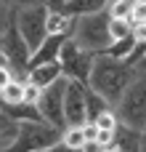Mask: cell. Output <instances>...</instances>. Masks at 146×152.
<instances>
[{
	"instance_id": "e0dca14e",
	"label": "cell",
	"mask_w": 146,
	"mask_h": 152,
	"mask_svg": "<svg viewBox=\"0 0 146 152\" xmlns=\"http://www.w3.org/2000/svg\"><path fill=\"white\" fill-rule=\"evenodd\" d=\"M136 48V40H133V35L130 37H122V40H114L104 53L106 56H112V59H128L130 56V51Z\"/></svg>"
},
{
	"instance_id": "6da1fadb",
	"label": "cell",
	"mask_w": 146,
	"mask_h": 152,
	"mask_svg": "<svg viewBox=\"0 0 146 152\" xmlns=\"http://www.w3.org/2000/svg\"><path fill=\"white\" fill-rule=\"evenodd\" d=\"M136 77H138V67H130L125 59H112L106 53H98L96 64H93V72H90V86L88 88H93L101 99H106L114 107Z\"/></svg>"
},
{
	"instance_id": "ffe728a7",
	"label": "cell",
	"mask_w": 146,
	"mask_h": 152,
	"mask_svg": "<svg viewBox=\"0 0 146 152\" xmlns=\"http://www.w3.org/2000/svg\"><path fill=\"white\" fill-rule=\"evenodd\" d=\"M130 24L136 27V24H146V0H136L133 5H130Z\"/></svg>"
},
{
	"instance_id": "1f68e13d",
	"label": "cell",
	"mask_w": 146,
	"mask_h": 152,
	"mask_svg": "<svg viewBox=\"0 0 146 152\" xmlns=\"http://www.w3.org/2000/svg\"><path fill=\"white\" fill-rule=\"evenodd\" d=\"M0 64H8V61H5V56H3V51H0Z\"/></svg>"
},
{
	"instance_id": "7402d4cb",
	"label": "cell",
	"mask_w": 146,
	"mask_h": 152,
	"mask_svg": "<svg viewBox=\"0 0 146 152\" xmlns=\"http://www.w3.org/2000/svg\"><path fill=\"white\" fill-rule=\"evenodd\" d=\"M40 96H43V88H37V86L27 83V91H24V102H27V104H32V107H37Z\"/></svg>"
},
{
	"instance_id": "8992f818",
	"label": "cell",
	"mask_w": 146,
	"mask_h": 152,
	"mask_svg": "<svg viewBox=\"0 0 146 152\" xmlns=\"http://www.w3.org/2000/svg\"><path fill=\"white\" fill-rule=\"evenodd\" d=\"M48 5L40 3V5H29V8H19L13 13V21H16V29L21 32V37L27 40V45L32 48V53L43 45V40L48 37Z\"/></svg>"
},
{
	"instance_id": "4dcf8cb0",
	"label": "cell",
	"mask_w": 146,
	"mask_h": 152,
	"mask_svg": "<svg viewBox=\"0 0 146 152\" xmlns=\"http://www.w3.org/2000/svg\"><path fill=\"white\" fill-rule=\"evenodd\" d=\"M3 43H5V29H0V51H3Z\"/></svg>"
},
{
	"instance_id": "9a60e30c",
	"label": "cell",
	"mask_w": 146,
	"mask_h": 152,
	"mask_svg": "<svg viewBox=\"0 0 146 152\" xmlns=\"http://www.w3.org/2000/svg\"><path fill=\"white\" fill-rule=\"evenodd\" d=\"M85 107H88V123H93L104 110H109L112 104L106 102V99H101L93 88H85Z\"/></svg>"
},
{
	"instance_id": "8fae6325",
	"label": "cell",
	"mask_w": 146,
	"mask_h": 152,
	"mask_svg": "<svg viewBox=\"0 0 146 152\" xmlns=\"http://www.w3.org/2000/svg\"><path fill=\"white\" fill-rule=\"evenodd\" d=\"M61 77H64V72H61V64H59V61L35 64V67H29V72H27V83H32V86H37V88H48V86H53V83L61 80Z\"/></svg>"
},
{
	"instance_id": "484cf974",
	"label": "cell",
	"mask_w": 146,
	"mask_h": 152,
	"mask_svg": "<svg viewBox=\"0 0 146 152\" xmlns=\"http://www.w3.org/2000/svg\"><path fill=\"white\" fill-rule=\"evenodd\" d=\"M82 134H85V142H88V144H93V142H96V134H98L96 123H85V126H82Z\"/></svg>"
},
{
	"instance_id": "5b68a950",
	"label": "cell",
	"mask_w": 146,
	"mask_h": 152,
	"mask_svg": "<svg viewBox=\"0 0 146 152\" xmlns=\"http://www.w3.org/2000/svg\"><path fill=\"white\" fill-rule=\"evenodd\" d=\"M59 64H61V72H64L66 80H74L80 86H90V72H93V64H96V53L85 51L82 45H77L69 37L64 43L61 53H59Z\"/></svg>"
},
{
	"instance_id": "52a82bcc",
	"label": "cell",
	"mask_w": 146,
	"mask_h": 152,
	"mask_svg": "<svg viewBox=\"0 0 146 152\" xmlns=\"http://www.w3.org/2000/svg\"><path fill=\"white\" fill-rule=\"evenodd\" d=\"M3 56L8 61V67L16 72V77H27L29 72V56H32V48L27 45V40L21 37V32L16 29V21L11 19V24L5 27V43H3Z\"/></svg>"
},
{
	"instance_id": "4fadbf2b",
	"label": "cell",
	"mask_w": 146,
	"mask_h": 152,
	"mask_svg": "<svg viewBox=\"0 0 146 152\" xmlns=\"http://www.w3.org/2000/svg\"><path fill=\"white\" fill-rule=\"evenodd\" d=\"M114 0H66L64 3V11L72 13V16H88V13H104L109 11Z\"/></svg>"
},
{
	"instance_id": "83f0119b",
	"label": "cell",
	"mask_w": 146,
	"mask_h": 152,
	"mask_svg": "<svg viewBox=\"0 0 146 152\" xmlns=\"http://www.w3.org/2000/svg\"><path fill=\"white\" fill-rule=\"evenodd\" d=\"M40 152H85V150H72L69 144H64V142H56L53 147H45V150H40Z\"/></svg>"
},
{
	"instance_id": "836d02e7",
	"label": "cell",
	"mask_w": 146,
	"mask_h": 152,
	"mask_svg": "<svg viewBox=\"0 0 146 152\" xmlns=\"http://www.w3.org/2000/svg\"><path fill=\"white\" fill-rule=\"evenodd\" d=\"M144 69H146V67H144Z\"/></svg>"
},
{
	"instance_id": "f546056e",
	"label": "cell",
	"mask_w": 146,
	"mask_h": 152,
	"mask_svg": "<svg viewBox=\"0 0 146 152\" xmlns=\"http://www.w3.org/2000/svg\"><path fill=\"white\" fill-rule=\"evenodd\" d=\"M141 152H146V128L141 131Z\"/></svg>"
},
{
	"instance_id": "5bb4252c",
	"label": "cell",
	"mask_w": 146,
	"mask_h": 152,
	"mask_svg": "<svg viewBox=\"0 0 146 152\" xmlns=\"http://www.w3.org/2000/svg\"><path fill=\"white\" fill-rule=\"evenodd\" d=\"M24 91H27V80H11L3 91H0V99H3V107H16V104H27L24 102Z\"/></svg>"
},
{
	"instance_id": "9c48e42d",
	"label": "cell",
	"mask_w": 146,
	"mask_h": 152,
	"mask_svg": "<svg viewBox=\"0 0 146 152\" xmlns=\"http://www.w3.org/2000/svg\"><path fill=\"white\" fill-rule=\"evenodd\" d=\"M85 88L74 80H66L64 88V118H66V128L69 126H85L88 123V107H85Z\"/></svg>"
},
{
	"instance_id": "cb8c5ba5",
	"label": "cell",
	"mask_w": 146,
	"mask_h": 152,
	"mask_svg": "<svg viewBox=\"0 0 146 152\" xmlns=\"http://www.w3.org/2000/svg\"><path fill=\"white\" fill-rule=\"evenodd\" d=\"M11 80H16V72H13L8 64H0V91H3Z\"/></svg>"
},
{
	"instance_id": "7a4b0ae2",
	"label": "cell",
	"mask_w": 146,
	"mask_h": 152,
	"mask_svg": "<svg viewBox=\"0 0 146 152\" xmlns=\"http://www.w3.org/2000/svg\"><path fill=\"white\" fill-rule=\"evenodd\" d=\"M72 40L77 45H82L85 51H93L96 56L104 53L112 45V35H109V13H88V16H77L74 19V29H72Z\"/></svg>"
},
{
	"instance_id": "4316f807",
	"label": "cell",
	"mask_w": 146,
	"mask_h": 152,
	"mask_svg": "<svg viewBox=\"0 0 146 152\" xmlns=\"http://www.w3.org/2000/svg\"><path fill=\"white\" fill-rule=\"evenodd\" d=\"M13 11H19V8H29V5H40L43 0H5Z\"/></svg>"
},
{
	"instance_id": "f1b7e54d",
	"label": "cell",
	"mask_w": 146,
	"mask_h": 152,
	"mask_svg": "<svg viewBox=\"0 0 146 152\" xmlns=\"http://www.w3.org/2000/svg\"><path fill=\"white\" fill-rule=\"evenodd\" d=\"M43 3H45L48 8H64V3H66V0H43Z\"/></svg>"
},
{
	"instance_id": "277c9868",
	"label": "cell",
	"mask_w": 146,
	"mask_h": 152,
	"mask_svg": "<svg viewBox=\"0 0 146 152\" xmlns=\"http://www.w3.org/2000/svg\"><path fill=\"white\" fill-rule=\"evenodd\" d=\"M56 142H61L59 128H53L43 120H19L16 139L3 152H40L45 147H53Z\"/></svg>"
},
{
	"instance_id": "ba28073f",
	"label": "cell",
	"mask_w": 146,
	"mask_h": 152,
	"mask_svg": "<svg viewBox=\"0 0 146 152\" xmlns=\"http://www.w3.org/2000/svg\"><path fill=\"white\" fill-rule=\"evenodd\" d=\"M64 88H66V77L56 80L53 86L43 88V96L37 102V112L43 118V123L64 131L66 128V118H64Z\"/></svg>"
},
{
	"instance_id": "44dd1931",
	"label": "cell",
	"mask_w": 146,
	"mask_h": 152,
	"mask_svg": "<svg viewBox=\"0 0 146 152\" xmlns=\"http://www.w3.org/2000/svg\"><path fill=\"white\" fill-rule=\"evenodd\" d=\"M114 136H117V131H104V128H98V134H96V142H93V144H98V147L109 150V147H114Z\"/></svg>"
},
{
	"instance_id": "7c38bea8",
	"label": "cell",
	"mask_w": 146,
	"mask_h": 152,
	"mask_svg": "<svg viewBox=\"0 0 146 152\" xmlns=\"http://www.w3.org/2000/svg\"><path fill=\"white\" fill-rule=\"evenodd\" d=\"M74 19L72 13H66L64 8H51L48 11V35H69L74 29Z\"/></svg>"
},
{
	"instance_id": "d6a6232c",
	"label": "cell",
	"mask_w": 146,
	"mask_h": 152,
	"mask_svg": "<svg viewBox=\"0 0 146 152\" xmlns=\"http://www.w3.org/2000/svg\"><path fill=\"white\" fill-rule=\"evenodd\" d=\"M0 107H3V99H0Z\"/></svg>"
},
{
	"instance_id": "d6986e66",
	"label": "cell",
	"mask_w": 146,
	"mask_h": 152,
	"mask_svg": "<svg viewBox=\"0 0 146 152\" xmlns=\"http://www.w3.org/2000/svg\"><path fill=\"white\" fill-rule=\"evenodd\" d=\"M93 123H96V128H104V131H117L120 128V118H117L114 110H104Z\"/></svg>"
},
{
	"instance_id": "2e32d148",
	"label": "cell",
	"mask_w": 146,
	"mask_h": 152,
	"mask_svg": "<svg viewBox=\"0 0 146 152\" xmlns=\"http://www.w3.org/2000/svg\"><path fill=\"white\" fill-rule=\"evenodd\" d=\"M61 142L69 144L72 150H85L88 142H85V134H82V126H69L61 131Z\"/></svg>"
},
{
	"instance_id": "603a6c76",
	"label": "cell",
	"mask_w": 146,
	"mask_h": 152,
	"mask_svg": "<svg viewBox=\"0 0 146 152\" xmlns=\"http://www.w3.org/2000/svg\"><path fill=\"white\" fill-rule=\"evenodd\" d=\"M13 13H16V11H13V8H11V5H8L5 0H0V29H5V27L11 24Z\"/></svg>"
},
{
	"instance_id": "3957f363",
	"label": "cell",
	"mask_w": 146,
	"mask_h": 152,
	"mask_svg": "<svg viewBox=\"0 0 146 152\" xmlns=\"http://www.w3.org/2000/svg\"><path fill=\"white\" fill-rule=\"evenodd\" d=\"M120 126L133 128V131H144L146 128V69L138 72V77L130 83V88L122 94V99L114 104Z\"/></svg>"
},
{
	"instance_id": "d4e9b609",
	"label": "cell",
	"mask_w": 146,
	"mask_h": 152,
	"mask_svg": "<svg viewBox=\"0 0 146 152\" xmlns=\"http://www.w3.org/2000/svg\"><path fill=\"white\" fill-rule=\"evenodd\" d=\"M133 40H136V45H146V24L133 27Z\"/></svg>"
},
{
	"instance_id": "30bf717a",
	"label": "cell",
	"mask_w": 146,
	"mask_h": 152,
	"mask_svg": "<svg viewBox=\"0 0 146 152\" xmlns=\"http://www.w3.org/2000/svg\"><path fill=\"white\" fill-rule=\"evenodd\" d=\"M69 40V35H48L43 40V45L29 56V67L35 64H48V61H59V53L64 48V43Z\"/></svg>"
},
{
	"instance_id": "ac0fdd59",
	"label": "cell",
	"mask_w": 146,
	"mask_h": 152,
	"mask_svg": "<svg viewBox=\"0 0 146 152\" xmlns=\"http://www.w3.org/2000/svg\"><path fill=\"white\" fill-rule=\"evenodd\" d=\"M109 35H112V43L114 40H122V37H130L133 35L130 19H112L109 16Z\"/></svg>"
}]
</instances>
